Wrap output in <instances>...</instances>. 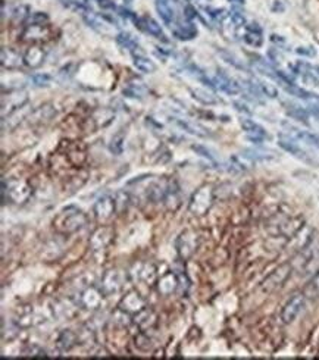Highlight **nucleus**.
Instances as JSON below:
<instances>
[{"label":"nucleus","mask_w":319,"mask_h":360,"mask_svg":"<svg viewBox=\"0 0 319 360\" xmlns=\"http://www.w3.org/2000/svg\"><path fill=\"white\" fill-rule=\"evenodd\" d=\"M215 200V193L213 188L211 185H203L199 190H196V193L191 196L190 199V205L188 209L193 215L196 216H203L209 212V209L212 207Z\"/></svg>","instance_id":"20e7f679"},{"label":"nucleus","mask_w":319,"mask_h":360,"mask_svg":"<svg viewBox=\"0 0 319 360\" xmlns=\"http://www.w3.org/2000/svg\"><path fill=\"white\" fill-rule=\"evenodd\" d=\"M234 106H237L239 110H243V112L249 113V109H246V106H243V104H240V103H234Z\"/></svg>","instance_id":"de8ad7c7"},{"label":"nucleus","mask_w":319,"mask_h":360,"mask_svg":"<svg viewBox=\"0 0 319 360\" xmlns=\"http://www.w3.org/2000/svg\"><path fill=\"white\" fill-rule=\"evenodd\" d=\"M115 212H116V202H115V197H112L109 194L99 197L93 206L94 219L100 225H107L113 219Z\"/></svg>","instance_id":"423d86ee"},{"label":"nucleus","mask_w":319,"mask_h":360,"mask_svg":"<svg viewBox=\"0 0 319 360\" xmlns=\"http://www.w3.org/2000/svg\"><path fill=\"white\" fill-rule=\"evenodd\" d=\"M312 238H314V230L311 227L303 225L294 235L290 237L289 247L293 250H297V252H303L311 244Z\"/></svg>","instance_id":"4468645a"},{"label":"nucleus","mask_w":319,"mask_h":360,"mask_svg":"<svg viewBox=\"0 0 319 360\" xmlns=\"http://www.w3.org/2000/svg\"><path fill=\"white\" fill-rule=\"evenodd\" d=\"M178 124L186 129V131H188V132H191V134H194V135H199V137H206L208 135V132H206V129L203 128V127H200V125H197V124H191V122H183V121H178Z\"/></svg>","instance_id":"c9c22d12"},{"label":"nucleus","mask_w":319,"mask_h":360,"mask_svg":"<svg viewBox=\"0 0 319 360\" xmlns=\"http://www.w3.org/2000/svg\"><path fill=\"white\" fill-rule=\"evenodd\" d=\"M218 54L222 57V60H225L227 63H230L231 66L237 68V69H241V71H246V66L241 60H239L234 54H231L230 51L227 50H218Z\"/></svg>","instance_id":"2f4dec72"},{"label":"nucleus","mask_w":319,"mask_h":360,"mask_svg":"<svg viewBox=\"0 0 319 360\" xmlns=\"http://www.w3.org/2000/svg\"><path fill=\"white\" fill-rule=\"evenodd\" d=\"M119 308L122 312L130 313V315H137L140 310H143L146 308V302L144 299L137 293V291H130L127 296H124V299L119 303Z\"/></svg>","instance_id":"ddd939ff"},{"label":"nucleus","mask_w":319,"mask_h":360,"mask_svg":"<svg viewBox=\"0 0 319 360\" xmlns=\"http://www.w3.org/2000/svg\"><path fill=\"white\" fill-rule=\"evenodd\" d=\"M212 82H213V88L222 90V91H225V93H228V94H237V93L241 91L240 84H237L234 79L228 78L225 74H218V75L212 79Z\"/></svg>","instance_id":"aec40b11"},{"label":"nucleus","mask_w":319,"mask_h":360,"mask_svg":"<svg viewBox=\"0 0 319 360\" xmlns=\"http://www.w3.org/2000/svg\"><path fill=\"white\" fill-rule=\"evenodd\" d=\"M287 113H289L292 118L297 119V121L308 122V113H306V110L302 109V107H299V106H293V104L289 106V107H287Z\"/></svg>","instance_id":"58836bf2"},{"label":"nucleus","mask_w":319,"mask_h":360,"mask_svg":"<svg viewBox=\"0 0 319 360\" xmlns=\"http://www.w3.org/2000/svg\"><path fill=\"white\" fill-rule=\"evenodd\" d=\"M28 356H34V358H44L46 356V353L41 350V349H38V347H35V346H32V347H29V350H28Z\"/></svg>","instance_id":"c03bdc74"},{"label":"nucleus","mask_w":319,"mask_h":360,"mask_svg":"<svg viewBox=\"0 0 319 360\" xmlns=\"http://www.w3.org/2000/svg\"><path fill=\"white\" fill-rule=\"evenodd\" d=\"M135 24H137V26L140 29L146 31L147 34H150V35H153L156 38H163L165 40V34H163L160 25L155 19H152V18H138V19H135Z\"/></svg>","instance_id":"b1692460"},{"label":"nucleus","mask_w":319,"mask_h":360,"mask_svg":"<svg viewBox=\"0 0 319 360\" xmlns=\"http://www.w3.org/2000/svg\"><path fill=\"white\" fill-rule=\"evenodd\" d=\"M44 59H46V51L41 46H31L24 54V63L31 69L41 66Z\"/></svg>","instance_id":"a211bd4d"},{"label":"nucleus","mask_w":319,"mask_h":360,"mask_svg":"<svg viewBox=\"0 0 319 360\" xmlns=\"http://www.w3.org/2000/svg\"><path fill=\"white\" fill-rule=\"evenodd\" d=\"M184 12H186V16H187L188 19H191V18H194V16L197 15V12H196L191 6H187Z\"/></svg>","instance_id":"49530a36"},{"label":"nucleus","mask_w":319,"mask_h":360,"mask_svg":"<svg viewBox=\"0 0 319 360\" xmlns=\"http://www.w3.org/2000/svg\"><path fill=\"white\" fill-rule=\"evenodd\" d=\"M57 152H63L66 154V157L69 159L71 165L75 168L81 166L87 160V149H85V144L82 141L63 140V141H60Z\"/></svg>","instance_id":"6e6552de"},{"label":"nucleus","mask_w":319,"mask_h":360,"mask_svg":"<svg viewBox=\"0 0 319 360\" xmlns=\"http://www.w3.org/2000/svg\"><path fill=\"white\" fill-rule=\"evenodd\" d=\"M303 225L305 224H303V219L300 216L290 218V216H287L284 213H277V215L271 216L265 222V230H266L268 234H271L274 237H286V238H290Z\"/></svg>","instance_id":"f03ea898"},{"label":"nucleus","mask_w":319,"mask_h":360,"mask_svg":"<svg viewBox=\"0 0 319 360\" xmlns=\"http://www.w3.org/2000/svg\"><path fill=\"white\" fill-rule=\"evenodd\" d=\"M256 84L259 85V88H261L264 96H268L271 99H275L278 96V90L272 84H268V82H264V81H258V79H256Z\"/></svg>","instance_id":"ea45409f"},{"label":"nucleus","mask_w":319,"mask_h":360,"mask_svg":"<svg viewBox=\"0 0 319 360\" xmlns=\"http://www.w3.org/2000/svg\"><path fill=\"white\" fill-rule=\"evenodd\" d=\"M296 51L299 54H305V56H315V50H309V47H299Z\"/></svg>","instance_id":"a18cd8bd"},{"label":"nucleus","mask_w":319,"mask_h":360,"mask_svg":"<svg viewBox=\"0 0 319 360\" xmlns=\"http://www.w3.org/2000/svg\"><path fill=\"white\" fill-rule=\"evenodd\" d=\"M134 322L137 324V327L141 330V331H147L150 328H153L158 322V316L156 313L152 310V309H147L144 308L143 310H140L137 315H135V319Z\"/></svg>","instance_id":"4be33fe9"},{"label":"nucleus","mask_w":319,"mask_h":360,"mask_svg":"<svg viewBox=\"0 0 319 360\" xmlns=\"http://www.w3.org/2000/svg\"><path fill=\"white\" fill-rule=\"evenodd\" d=\"M32 82H34L35 85H38V87H41V85H49V82H50V77H49V75H43V74H40V75H34V77H32Z\"/></svg>","instance_id":"37998d69"},{"label":"nucleus","mask_w":319,"mask_h":360,"mask_svg":"<svg viewBox=\"0 0 319 360\" xmlns=\"http://www.w3.org/2000/svg\"><path fill=\"white\" fill-rule=\"evenodd\" d=\"M1 194H3V200L7 199L12 203L22 205L29 200L32 194V187L29 182L22 180H10L7 182H3Z\"/></svg>","instance_id":"7ed1b4c3"},{"label":"nucleus","mask_w":319,"mask_h":360,"mask_svg":"<svg viewBox=\"0 0 319 360\" xmlns=\"http://www.w3.org/2000/svg\"><path fill=\"white\" fill-rule=\"evenodd\" d=\"M175 246H177L178 256L183 260L191 259L193 255L196 253L197 247H199V235H197V232L196 231H191V230H186L177 238Z\"/></svg>","instance_id":"1a4fd4ad"},{"label":"nucleus","mask_w":319,"mask_h":360,"mask_svg":"<svg viewBox=\"0 0 319 360\" xmlns=\"http://www.w3.org/2000/svg\"><path fill=\"white\" fill-rule=\"evenodd\" d=\"M134 65L138 71H141L144 74H152L156 71L155 63L143 54H134Z\"/></svg>","instance_id":"c85d7f7f"},{"label":"nucleus","mask_w":319,"mask_h":360,"mask_svg":"<svg viewBox=\"0 0 319 360\" xmlns=\"http://www.w3.org/2000/svg\"><path fill=\"white\" fill-rule=\"evenodd\" d=\"M77 338H78V337H77L75 333L66 330V331H63V333L59 335V338H57V347H59L60 350H63V352H68V350H71V349L75 346Z\"/></svg>","instance_id":"bb28decb"},{"label":"nucleus","mask_w":319,"mask_h":360,"mask_svg":"<svg viewBox=\"0 0 319 360\" xmlns=\"http://www.w3.org/2000/svg\"><path fill=\"white\" fill-rule=\"evenodd\" d=\"M305 305H306V296H305V293H297L293 297H290V300L283 308L281 321L284 324L294 322L297 319V316L302 313V310L305 309Z\"/></svg>","instance_id":"f8f14e48"},{"label":"nucleus","mask_w":319,"mask_h":360,"mask_svg":"<svg viewBox=\"0 0 319 360\" xmlns=\"http://www.w3.org/2000/svg\"><path fill=\"white\" fill-rule=\"evenodd\" d=\"M156 9L159 12V16L166 25H172L174 22V10L169 6V1H156Z\"/></svg>","instance_id":"c756f323"},{"label":"nucleus","mask_w":319,"mask_h":360,"mask_svg":"<svg viewBox=\"0 0 319 360\" xmlns=\"http://www.w3.org/2000/svg\"><path fill=\"white\" fill-rule=\"evenodd\" d=\"M191 149H193V150H194L196 153H199L200 156H203V157H208V159H209L211 162H215V157H213V156L211 154V152H209V150H208L206 147H203V146H193Z\"/></svg>","instance_id":"79ce46f5"},{"label":"nucleus","mask_w":319,"mask_h":360,"mask_svg":"<svg viewBox=\"0 0 319 360\" xmlns=\"http://www.w3.org/2000/svg\"><path fill=\"white\" fill-rule=\"evenodd\" d=\"M293 272V265L292 263H283L281 266H278L272 274H269L261 284L259 290L262 291V294L268 296L272 294L274 291H277L278 288H281L284 285V283L290 278Z\"/></svg>","instance_id":"39448f33"},{"label":"nucleus","mask_w":319,"mask_h":360,"mask_svg":"<svg viewBox=\"0 0 319 360\" xmlns=\"http://www.w3.org/2000/svg\"><path fill=\"white\" fill-rule=\"evenodd\" d=\"M228 19H230V22L236 26V29H239V28H241V26H246V16H244L240 10H237V9H233V10L228 13Z\"/></svg>","instance_id":"f704fd0d"},{"label":"nucleus","mask_w":319,"mask_h":360,"mask_svg":"<svg viewBox=\"0 0 319 360\" xmlns=\"http://www.w3.org/2000/svg\"><path fill=\"white\" fill-rule=\"evenodd\" d=\"M24 43H47L54 37V29L47 24H31L27 25L22 32Z\"/></svg>","instance_id":"0eeeda50"},{"label":"nucleus","mask_w":319,"mask_h":360,"mask_svg":"<svg viewBox=\"0 0 319 360\" xmlns=\"http://www.w3.org/2000/svg\"><path fill=\"white\" fill-rule=\"evenodd\" d=\"M230 1H233V3H237V4H243V3H244V0H230Z\"/></svg>","instance_id":"09e8293b"},{"label":"nucleus","mask_w":319,"mask_h":360,"mask_svg":"<svg viewBox=\"0 0 319 360\" xmlns=\"http://www.w3.org/2000/svg\"><path fill=\"white\" fill-rule=\"evenodd\" d=\"M305 296L308 297H318L319 296V271L314 275V278L305 288Z\"/></svg>","instance_id":"4c0bfd02"},{"label":"nucleus","mask_w":319,"mask_h":360,"mask_svg":"<svg viewBox=\"0 0 319 360\" xmlns=\"http://www.w3.org/2000/svg\"><path fill=\"white\" fill-rule=\"evenodd\" d=\"M278 144H280L281 149H284V150L289 152L290 154H293V156H296V157H299V159H302V160H305V162H311L308 153H306L297 143H294L290 137H284V135H281Z\"/></svg>","instance_id":"412c9836"},{"label":"nucleus","mask_w":319,"mask_h":360,"mask_svg":"<svg viewBox=\"0 0 319 360\" xmlns=\"http://www.w3.org/2000/svg\"><path fill=\"white\" fill-rule=\"evenodd\" d=\"M178 278L174 272H168L165 275L160 277V280L158 281V290L162 296H169L172 294L177 288H178Z\"/></svg>","instance_id":"5701e85b"},{"label":"nucleus","mask_w":319,"mask_h":360,"mask_svg":"<svg viewBox=\"0 0 319 360\" xmlns=\"http://www.w3.org/2000/svg\"><path fill=\"white\" fill-rule=\"evenodd\" d=\"M191 94H193V97L196 99V100H199V102H202L203 104H215L218 100L211 94V93H208V91H205V90H191Z\"/></svg>","instance_id":"72a5a7b5"},{"label":"nucleus","mask_w":319,"mask_h":360,"mask_svg":"<svg viewBox=\"0 0 319 360\" xmlns=\"http://www.w3.org/2000/svg\"><path fill=\"white\" fill-rule=\"evenodd\" d=\"M244 34H243V40L249 44V46H253V47H261L262 43H264V37H262V28L259 26V24L256 22H252V24H247L244 26Z\"/></svg>","instance_id":"6ab92c4d"},{"label":"nucleus","mask_w":319,"mask_h":360,"mask_svg":"<svg viewBox=\"0 0 319 360\" xmlns=\"http://www.w3.org/2000/svg\"><path fill=\"white\" fill-rule=\"evenodd\" d=\"M125 284V274L121 269H110L105 272V275L100 280V290L105 296L116 294L122 290Z\"/></svg>","instance_id":"9d476101"},{"label":"nucleus","mask_w":319,"mask_h":360,"mask_svg":"<svg viewBox=\"0 0 319 360\" xmlns=\"http://www.w3.org/2000/svg\"><path fill=\"white\" fill-rule=\"evenodd\" d=\"M283 87L286 88L287 93H290L292 96H296L299 99H303V100H318L317 94H314V93H311V91H308L305 88H300L296 84H284Z\"/></svg>","instance_id":"cd10ccee"},{"label":"nucleus","mask_w":319,"mask_h":360,"mask_svg":"<svg viewBox=\"0 0 319 360\" xmlns=\"http://www.w3.org/2000/svg\"><path fill=\"white\" fill-rule=\"evenodd\" d=\"M135 347L138 349V350H141V352H149V350H152V347H153V344H152V340L144 334V333H140L137 337H135Z\"/></svg>","instance_id":"e433bc0d"},{"label":"nucleus","mask_w":319,"mask_h":360,"mask_svg":"<svg viewBox=\"0 0 319 360\" xmlns=\"http://www.w3.org/2000/svg\"><path fill=\"white\" fill-rule=\"evenodd\" d=\"M156 269L153 265H141V269L138 271V277L144 280V283H147L149 285H152L155 283V277H156Z\"/></svg>","instance_id":"473e14b6"},{"label":"nucleus","mask_w":319,"mask_h":360,"mask_svg":"<svg viewBox=\"0 0 319 360\" xmlns=\"http://www.w3.org/2000/svg\"><path fill=\"white\" fill-rule=\"evenodd\" d=\"M240 125H241V128L246 131V134H247V138L250 140V141H253V143H258V144H261L266 137H268V134H266V131L259 125V124H256L255 121H252V119H247V118H244V119H241L240 121Z\"/></svg>","instance_id":"2eb2a0df"},{"label":"nucleus","mask_w":319,"mask_h":360,"mask_svg":"<svg viewBox=\"0 0 319 360\" xmlns=\"http://www.w3.org/2000/svg\"><path fill=\"white\" fill-rule=\"evenodd\" d=\"M103 293L100 288L96 287H87L82 293H81V306L90 310H94L97 308H100L102 300H103Z\"/></svg>","instance_id":"dca6fc26"},{"label":"nucleus","mask_w":319,"mask_h":360,"mask_svg":"<svg viewBox=\"0 0 319 360\" xmlns=\"http://www.w3.org/2000/svg\"><path fill=\"white\" fill-rule=\"evenodd\" d=\"M113 235H115V231H113V228L109 224L107 225H100L91 234V237L88 240V246H90V249L93 252H103L113 241Z\"/></svg>","instance_id":"9b49d317"},{"label":"nucleus","mask_w":319,"mask_h":360,"mask_svg":"<svg viewBox=\"0 0 319 360\" xmlns=\"http://www.w3.org/2000/svg\"><path fill=\"white\" fill-rule=\"evenodd\" d=\"M27 22H28V25H31V24H47L49 16L44 12H35V13H31L28 16Z\"/></svg>","instance_id":"a19ab883"},{"label":"nucleus","mask_w":319,"mask_h":360,"mask_svg":"<svg viewBox=\"0 0 319 360\" xmlns=\"http://www.w3.org/2000/svg\"><path fill=\"white\" fill-rule=\"evenodd\" d=\"M29 115H31V109L27 104H24V106L12 110L7 118H3V121H7V127L9 128H15L22 119H28Z\"/></svg>","instance_id":"a878e982"},{"label":"nucleus","mask_w":319,"mask_h":360,"mask_svg":"<svg viewBox=\"0 0 319 360\" xmlns=\"http://www.w3.org/2000/svg\"><path fill=\"white\" fill-rule=\"evenodd\" d=\"M116 41H118L122 47L131 50L133 53H135V49H138V44H137V43L134 41V38H133L130 34H127V32H119V34L116 35Z\"/></svg>","instance_id":"7c9ffc66"},{"label":"nucleus","mask_w":319,"mask_h":360,"mask_svg":"<svg viewBox=\"0 0 319 360\" xmlns=\"http://www.w3.org/2000/svg\"><path fill=\"white\" fill-rule=\"evenodd\" d=\"M0 62L4 69H19L24 63V56L10 47H3L0 53Z\"/></svg>","instance_id":"f3484780"},{"label":"nucleus","mask_w":319,"mask_h":360,"mask_svg":"<svg viewBox=\"0 0 319 360\" xmlns=\"http://www.w3.org/2000/svg\"><path fill=\"white\" fill-rule=\"evenodd\" d=\"M87 215L77 206L63 207L53 219V228L60 235H71L87 225Z\"/></svg>","instance_id":"f257e3e1"},{"label":"nucleus","mask_w":319,"mask_h":360,"mask_svg":"<svg viewBox=\"0 0 319 360\" xmlns=\"http://www.w3.org/2000/svg\"><path fill=\"white\" fill-rule=\"evenodd\" d=\"M54 115H56V110H54L50 104H44V106L35 109L34 112H31V115L28 116V119H29V122H32V124H46V122H49Z\"/></svg>","instance_id":"393cba45"}]
</instances>
